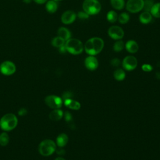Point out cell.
I'll use <instances>...</instances> for the list:
<instances>
[{"label": "cell", "instance_id": "obj_29", "mask_svg": "<svg viewBox=\"0 0 160 160\" xmlns=\"http://www.w3.org/2000/svg\"><path fill=\"white\" fill-rule=\"evenodd\" d=\"M141 69L144 72H150L153 69V68L149 64H143L141 66Z\"/></svg>", "mask_w": 160, "mask_h": 160}, {"label": "cell", "instance_id": "obj_10", "mask_svg": "<svg viewBox=\"0 0 160 160\" xmlns=\"http://www.w3.org/2000/svg\"><path fill=\"white\" fill-rule=\"evenodd\" d=\"M109 36L114 40L121 39L124 35V32L122 28L119 26H112L108 30Z\"/></svg>", "mask_w": 160, "mask_h": 160}, {"label": "cell", "instance_id": "obj_15", "mask_svg": "<svg viewBox=\"0 0 160 160\" xmlns=\"http://www.w3.org/2000/svg\"><path fill=\"white\" fill-rule=\"evenodd\" d=\"M58 36L62 38L65 41L71 38V31L65 27H61L58 30Z\"/></svg>", "mask_w": 160, "mask_h": 160}, {"label": "cell", "instance_id": "obj_5", "mask_svg": "<svg viewBox=\"0 0 160 160\" xmlns=\"http://www.w3.org/2000/svg\"><path fill=\"white\" fill-rule=\"evenodd\" d=\"M56 149V144L51 139L43 140L38 146L39 152L44 156H48L54 152Z\"/></svg>", "mask_w": 160, "mask_h": 160}, {"label": "cell", "instance_id": "obj_32", "mask_svg": "<svg viewBox=\"0 0 160 160\" xmlns=\"http://www.w3.org/2000/svg\"><path fill=\"white\" fill-rule=\"evenodd\" d=\"M64 116H65V119L67 121H71L72 119V116H71V114L69 112H66L65 113Z\"/></svg>", "mask_w": 160, "mask_h": 160}, {"label": "cell", "instance_id": "obj_27", "mask_svg": "<svg viewBox=\"0 0 160 160\" xmlns=\"http://www.w3.org/2000/svg\"><path fill=\"white\" fill-rule=\"evenodd\" d=\"M9 142V135L4 132L0 134V145L2 146H6Z\"/></svg>", "mask_w": 160, "mask_h": 160}, {"label": "cell", "instance_id": "obj_20", "mask_svg": "<svg viewBox=\"0 0 160 160\" xmlns=\"http://www.w3.org/2000/svg\"><path fill=\"white\" fill-rule=\"evenodd\" d=\"M113 76L116 81H121L126 78V72L124 69L118 68L116 69L113 72Z\"/></svg>", "mask_w": 160, "mask_h": 160}, {"label": "cell", "instance_id": "obj_2", "mask_svg": "<svg viewBox=\"0 0 160 160\" xmlns=\"http://www.w3.org/2000/svg\"><path fill=\"white\" fill-rule=\"evenodd\" d=\"M18 118L12 113H8L4 115L0 119V127L5 131L14 129L18 124Z\"/></svg>", "mask_w": 160, "mask_h": 160}, {"label": "cell", "instance_id": "obj_28", "mask_svg": "<svg viewBox=\"0 0 160 160\" xmlns=\"http://www.w3.org/2000/svg\"><path fill=\"white\" fill-rule=\"evenodd\" d=\"M154 4V2L153 0H144L143 9L144 10V11L149 12Z\"/></svg>", "mask_w": 160, "mask_h": 160}, {"label": "cell", "instance_id": "obj_39", "mask_svg": "<svg viewBox=\"0 0 160 160\" xmlns=\"http://www.w3.org/2000/svg\"><path fill=\"white\" fill-rule=\"evenodd\" d=\"M54 1H56V2H58V1H62V0H54Z\"/></svg>", "mask_w": 160, "mask_h": 160}, {"label": "cell", "instance_id": "obj_22", "mask_svg": "<svg viewBox=\"0 0 160 160\" xmlns=\"http://www.w3.org/2000/svg\"><path fill=\"white\" fill-rule=\"evenodd\" d=\"M149 12L152 16L156 18H160V2L154 3Z\"/></svg>", "mask_w": 160, "mask_h": 160}, {"label": "cell", "instance_id": "obj_38", "mask_svg": "<svg viewBox=\"0 0 160 160\" xmlns=\"http://www.w3.org/2000/svg\"><path fill=\"white\" fill-rule=\"evenodd\" d=\"M55 160H66V159L62 157H58L55 159Z\"/></svg>", "mask_w": 160, "mask_h": 160}, {"label": "cell", "instance_id": "obj_24", "mask_svg": "<svg viewBox=\"0 0 160 160\" xmlns=\"http://www.w3.org/2000/svg\"><path fill=\"white\" fill-rule=\"evenodd\" d=\"M65 42L66 41L62 38L58 36L52 39L51 44L52 46L59 48L64 46L65 44Z\"/></svg>", "mask_w": 160, "mask_h": 160}, {"label": "cell", "instance_id": "obj_9", "mask_svg": "<svg viewBox=\"0 0 160 160\" xmlns=\"http://www.w3.org/2000/svg\"><path fill=\"white\" fill-rule=\"evenodd\" d=\"M16 70V65L11 61H3L0 64V72L5 76L13 74Z\"/></svg>", "mask_w": 160, "mask_h": 160}, {"label": "cell", "instance_id": "obj_4", "mask_svg": "<svg viewBox=\"0 0 160 160\" xmlns=\"http://www.w3.org/2000/svg\"><path fill=\"white\" fill-rule=\"evenodd\" d=\"M82 7L83 11L89 16L96 15L101 10V4L98 0H84Z\"/></svg>", "mask_w": 160, "mask_h": 160}, {"label": "cell", "instance_id": "obj_33", "mask_svg": "<svg viewBox=\"0 0 160 160\" xmlns=\"http://www.w3.org/2000/svg\"><path fill=\"white\" fill-rule=\"evenodd\" d=\"M71 96H72V94H71V92H64V94L62 95V97H63L64 100L66 99L71 98Z\"/></svg>", "mask_w": 160, "mask_h": 160}, {"label": "cell", "instance_id": "obj_18", "mask_svg": "<svg viewBox=\"0 0 160 160\" xmlns=\"http://www.w3.org/2000/svg\"><path fill=\"white\" fill-rule=\"evenodd\" d=\"M64 115L63 111L60 109H54L53 111H52L49 115V117L51 120L54 121H57L60 120Z\"/></svg>", "mask_w": 160, "mask_h": 160}, {"label": "cell", "instance_id": "obj_1", "mask_svg": "<svg viewBox=\"0 0 160 160\" xmlns=\"http://www.w3.org/2000/svg\"><path fill=\"white\" fill-rule=\"evenodd\" d=\"M104 42L99 37H93L89 39L84 45V50L89 56H96L103 49Z\"/></svg>", "mask_w": 160, "mask_h": 160}, {"label": "cell", "instance_id": "obj_17", "mask_svg": "<svg viewBox=\"0 0 160 160\" xmlns=\"http://www.w3.org/2000/svg\"><path fill=\"white\" fill-rule=\"evenodd\" d=\"M45 8L46 11L49 12V13H54L55 12H56V11L58 10V5L56 1H54V0H48L46 2V5H45Z\"/></svg>", "mask_w": 160, "mask_h": 160}, {"label": "cell", "instance_id": "obj_34", "mask_svg": "<svg viewBox=\"0 0 160 160\" xmlns=\"http://www.w3.org/2000/svg\"><path fill=\"white\" fill-rule=\"evenodd\" d=\"M33 1L38 4H43L46 3L48 0H33Z\"/></svg>", "mask_w": 160, "mask_h": 160}, {"label": "cell", "instance_id": "obj_30", "mask_svg": "<svg viewBox=\"0 0 160 160\" xmlns=\"http://www.w3.org/2000/svg\"><path fill=\"white\" fill-rule=\"evenodd\" d=\"M77 16H78L79 19H84L88 18L89 16V15L86 12H84V11H79V12L78 13Z\"/></svg>", "mask_w": 160, "mask_h": 160}, {"label": "cell", "instance_id": "obj_26", "mask_svg": "<svg viewBox=\"0 0 160 160\" xmlns=\"http://www.w3.org/2000/svg\"><path fill=\"white\" fill-rule=\"evenodd\" d=\"M124 44L121 39L116 40V41L114 43L112 46L114 51L117 52H121L124 49Z\"/></svg>", "mask_w": 160, "mask_h": 160}, {"label": "cell", "instance_id": "obj_35", "mask_svg": "<svg viewBox=\"0 0 160 160\" xmlns=\"http://www.w3.org/2000/svg\"><path fill=\"white\" fill-rule=\"evenodd\" d=\"M59 51L61 53H65L66 52H67L65 46L64 45V46H62L59 48Z\"/></svg>", "mask_w": 160, "mask_h": 160}, {"label": "cell", "instance_id": "obj_14", "mask_svg": "<svg viewBox=\"0 0 160 160\" xmlns=\"http://www.w3.org/2000/svg\"><path fill=\"white\" fill-rule=\"evenodd\" d=\"M64 104L67 108L72 110H79L81 108V104L78 101L71 98L64 99Z\"/></svg>", "mask_w": 160, "mask_h": 160}, {"label": "cell", "instance_id": "obj_36", "mask_svg": "<svg viewBox=\"0 0 160 160\" xmlns=\"http://www.w3.org/2000/svg\"><path fill=\"white\" fill-rule=\"evenodd\" d=\"M26 110L24 109V108H21L19 111V114L20 116H23V115H25L26 114Z\"/></svg>", "mask_w": 160, "mask_h": 160}, {"label": "cell", "instance_id": "obj_37", "mask_svg": "<svg viewBox=\"0 0 160 160\" xmlns=\"http://www.w3.org/2000/svg\"><path fill=\"white\" fill-rule=\"evenodd\" d=\"M32 1V0H23V2H24V3H26V4H29V3H30Z\"/></svg>", "mask_w": 160, "mask_h": 160}, {"label": "cell", "instance_id": "obj_6", "mask_svg": "<svg viewBox=\"0 0 160 160\" xmlns=\"http://www.w3.org/2000/svg\"><path fill=\"white\" fill-rule=\"evenodd\" d=\"M144 0H128L126 4L127 11L131 13H137L143 9Z\"/></svg>", "mask_w": 160, "mask_h": 160}, {"label": "cell", "instance_id": "obj_11", "mask_svg": "<svg viewBox=\"0 0 160 160\" xmlns=\"http://www.w3.org/2000/svg\"><path fill=\"white\" fill-rule=\"evenodd\" d=\"M77 14L71 10H68L64 12L61 17V22L64 24H70L74 22L76 19Z\"/></svg>", "mask_w": 160, "mask_h": 160}, {"label": "cell", "instance_id": "obj_21", "mask_svg": "<svg viewBox=\"0 0 160 160\" xmlns=\"http://www.w3.org/2000/svg\"><path fill=\"white\" fill-rule=\"evenodd\" d=\"M111 6L116 10H121L125 6L124 0H110Z\"/></svg>", "mask_w": 160, "mask_h": 160}, {"label": "cell", "instance_id": "obj_23", "mask_svg": "<svg viewBox=\"0 0 160 160\" xmlns=\"http://www.w3.org/2000/svg\"><path fill=\"white\" fill-rule=\"evenodd\" d=\"M118 14L114 10H111L108 12L106 14V19L111 23H114L118 21Z\"/></svg>", "mask_w": 160, "mask_h": 160}, {"label": "cell", "instance_id": "obj_31", "mask_svg": "<svg viewBox=\"0 0 160 160\" xmlns=\"http://www.w3.org/2000/svg\"><path fill=\"white\" fill-rule=\"evenodd\" d=\"M111 64L114 67H118L121 64V61L118 58H113L111 61Z\"/></svg>", "mask_w": 160, "mask_h": 160}, {"label": "cell", "instance_id": "obj_16", "mask_svg": "<svg viewBox=\"0 0 160 160\" xmlns=\"http://www.w3.org/2000/svg\"><path fill=\"white\" fill-rule=\"evenodd\" d=\"M68 136L65 133L59 134L56 138V144L59 148H63L68 142Z\"/></svg>", "mask_w": 160, "mask_h": 160}, {"label": "cell", "instance_id": "obj_3", "mask_svg": "<svg viewBox=\"0 0 160 160\" xmlns=\"http://www.w3.org/2000/svg\"><path fill=\"white\" fill-rule=\"evenodd\" d=\"M67 52L72 55H78L84 51V44L78 39L70 38L65 42L64 44Z\"/></svg>", "mask_w": 160, "mask_h": 160}, {"label": "cell", "instance_id": "obj_13", "mask_svg": "<svg viewBox=\"0 0 160 160\" xmlns=\"http://www.w3.org/2000/svg\"><path fill=\"white\" fill-rule=\"evenodd\" d=\"M124 48L128 52L134 54L138 52L139 49V45L136 41L132 39L128 40L124 44Z\"/></svg>", "mask_w": 160, "mask_h": 160}, {"label": "cell", "instance_id": "obj_12", "mask_svg": "<svg viewBox=\"0 0 160 160\" xmlns=\"http://www.w3.org/2000/svg\"><path fill=\"white\" fill-rule=\"evenodd\" d=\"M84 66L88 70L94 71L98 68V60L94 56H89L84 59Z\"/></svg>", "mask_w": 160, "mask_h": 160}, {"label": "cell", "instance_id": "obj_7", "mask_svg": "<svg viewBox=\"0 0 160 160\" xmlns=\"http://www.w3.org/2000/svg\"><path fill=\"white\" fill-rule=\"evenodd\" d=\"M45 103L52 109H60L62 105L63 101L61 98L56 95H49L45 98Z\"/></svg>", "mask_w": 160, "mask_h": 160}, {"label": "cell", "instance_id": "obj_8", "mask_svg": "<svg viewBox=\"0 0 160 160\" xmlns=\"http://www.w3.org/2000/svg\"><path fill=\"white\" fill-rule=\"evenodd\" d=\"M121 63L123 69L128 71H131L136 68L138 66V60L135 56L129 55L123 59Z\"/></svg>", "mask_w": 160, "mask_h": 160}, {"label": "cell", "instance_id": "obj_25", "mask_svg": "<svg viewBox=\"0 0 160 160\" xmlns=\"http://www.w3.org/2000/svg\"><path fill=\"white\" fill-rule=\"evenodd\" d=\"M130 19V16L129 14L127 12H122L121 13L118 18V21H119V23L122 24H125L129 22Z\"/></svg>", "mask_w": 160, "mask_h": 160}, {"label": "cell", "instance_id": "obj_19", "mask_svg": "<svg viewBox=\"0 0 160 160\" xmlns=\"http://www.w3.org/2000/svg\"><path fill=\"white\" fill-rule=\"evenodd\" d=\"M152 16L150 12L148 11H144L142 12L139 16V19L141 23L143 24H149L152 21Z\"/></svg>", "mask_w": 160, "mask_h": 160}]
</instances>
